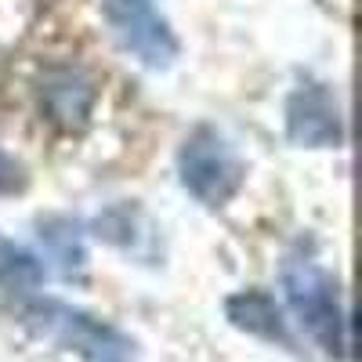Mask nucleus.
Here are the masks:
<instances>
[{"instance_id":"nucleus-3","label":"nucleus","mask_w":362,"mask_h":362,"mask_svg":"<svg viewBox=\"0 0 362 362\" xmlns=\"http://www.w3.org/2000/svg\"><path fill=\"white\" fill-rule=\"evenodd\" d=\"M177 177L189 196H196L206 206H225L239 185H243V163L232 153L221 131L214 127H196L177 153Z\"/></svg>"},{"instance_id":"nucleus-5","label":"nucleus","mask_w":362,"mask_h":362,"mask_svg":"<svg viewBox=\"0 0 362 362\" xmlns=\"http://www.w3.org/2000/svg\"><path fill=\"white\" fill-rule=\"evenodd\" d=\"M286 134L300 148H341L344 116L334 90L315 80L300 83L286 98Z\"/></svg>"},{"instance_id":"nucleus-8","label":"nucleus","mask_w":362,"mask_h":362,"mask_svg":"<svg viewBox=\"0 0 362 362\" xmlns=\"http://www.w3.org/2000/svg\"><path fill=\"white\" fill-rule=\"evenodd\" d=\"M40 243L47 247L51 261L58 264L66 279L80 276L87 268V247H83V232L73 218H44L40 221Z\"/></svg>"},{"instance_id":"nucleus-1","label":"nucleus","mask_w":362,"mask_h":362,"mask_svg":"<svg viewBox=\"0 0 362 362\" xmlns=\"http://www.w3.org/2000/svg\"><path fill=\"white\" fill-rule=\"evenodd\" d=\"M283 290H286L290 312L308 329V337L326 355L348 358L351 329H348V308L337 279L326 268H319L312 257H290L283 264Z\"/></svg>"},{"instance_id":"nucleus-7","label":"nucleus","mask_w":362,"mask_h":362,"mask_svg":"<svg viewBox=\"0 0 362 362\" xmlns=\"http://www.w3.org/2000/svg\"><path fill=\"white\" fill-rule=\"evenodd\" d=\"M225 315L232 326L247 329L254 337H264V341H283L290 344V334H286V322H283V312L276 305V297L264 293V290H243V293H232L225 300Z\"/></svg>"},{"instance_id":"nucleus-10","label":"nucleus","mask_w":362,"mask_h":362,"mask_svg":"<svg viewBox=\"0 0 362 362\" xmlns=\"http://www.w3.org/2000/svg\"><path fill=\"white\" fill-rule=\"evenodd\" d=\"M44 264L37 261V254H29L25 247L0 239V290L4 293H33L44 286Z\"/></svg>"},{"instance_id":"nucleus-9","label":"nucleus","mask_w":362,"mask_h":362,"mask_svg":"<svg viewBox=\"0 0 362 362\" xmlns=\"http://www.w3.org/2000/svg\"><path fill=\"white\" fill-rule=\"evenodd\" d=\"M95 235L105 239V243L127 250V254H141V243L153 239V225L141 214V206L134 203H116L109 206L105 214H98L95 221Z\"/></svg>"},{"instance_id":"nucleus-11","label":"nucleus","mask_w":362,"mask_h":362,"mask_svg":"<svg viewBox=\"0 0 362 362\" xmlns=\"http://www.w3.org/2000/svg\"><path fill=\"white\" fill-rule=\"evenodd\" d=\"M22 185H25V177H22L18 163L0 153V192H18Z\"/></svg>"},{"instance_id":"nucleus-4","label":"nucleus","mask_w":362,"mask_h":362,"mask_svg":"<svg viewBox=\"0 0 362 362\" xmlns=\"http://www.w3.org/2000/svg\"><path fill=\"white\" fill-rule=\"evenodd\" d=\"M105 22L116 44L148 69H170L177 58V37L160 0H102Z\"/></svg>"},{"instance_id":"nucleus-6","label":"nucleus","mask_w":362,"mask_h":362,"mask_svg":"<svg viewBox=\"0 0 362 362\" xmlns=\"http://www.w3.org/2000/svg\"><path fill=\"white\" fill-rule=\"evenodd\" d=\"M40 109L54 127L83 131L95 112V80L76 66L47 69L40 80Z\"/></svg>"},{"instance_id":"nucleus-2","label":"nucleus","mask_w":362,"mask_h":362,"mask_svg":"<svg viewBox=\"0 0 362 362\" xmlns=\"http://www.w3.org/2000/svg\"><path fill=\"white\" fill-rule=\"evenodd\" d=\"M25 326L40 341H51L62 351H73L83 362H134L131 337H124L116 326L102 322L98 315L62 305V300H33L25 308Z\"/></svg>"}]
</instances>
